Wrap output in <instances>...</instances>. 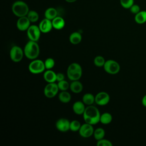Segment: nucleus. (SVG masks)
I'll list each match as a JSON object with an SVG mask.
<instances>
[{"mask_svg":"<svg viewBox=\"0 0 146 146\" xmlns=\"http://www.w3.org/2000/svg\"><path fill=\"white\" fill-rule=\"evenodd\" d=\"M105 62V59L100 55L96 56L94 59V63L97 67H103Z\"/></svg>","mask_w":146,"mask_h":146,"instance_id":"nucleus-27","label":"nucleus"},{"mask_svg":"<svg viewBox=\"0 0 146 146\" xmlns=\"http://www.w3.org/2000/svg\"><path fill=\"white\" fill-rule=\"evenodd\" d=\"M58 98L60 102L63 103H67L70 102L71 99V96L70 94L67 91H62L59 95Z\"/></svg>","mask_w":146,"mask_h":146,"instance_id":"nucleus-21","label":"nucleus"},{"mask_svg":"<svg viewBox=\"0 0 146 146\" xmlns=\"http://www.w3.org/2000/svg\"><path fill=\"white\" fill-rule=\"evenodd\" d=\"M23 51L24 54L27 58L34 60L36 59L39 56L40 48L37 42L30 40L25 44Z\"/></svg>","mask_w":146,"mask_h":146,"instance_id":"nucleus-2","label":"nucleus"},{"mask_svg":"<svg viewBox=\"0 0 146 146\" xmlns=\"http://www.w3.org/2000/svg\"><path fill=\"white\" fill-rule=\"evenodd\" d=\"M80 123L76 120H74L71 121H70V130L73 131V132H76L79 131L80 127H81Z\"/></svg>","mask_w":146,"mask_h":146,"instance_id":"nucleus-26","label":"nucleus"},{"mask_svg":"<svg viewBox=\"0 0 146 146\" xmlns=\"http://www.w3.org/2000/svg\"><path fill=\"white\" fill-rule=\"evenodd\" d=\"M83 88V84L80 82L79 81V80L72 81V82L70 84V90L75 94L80 93L82 91Z\"/></svg>","mask_w":146,"mask_h":146,"instance_id":"nucleus-16","label":"nucleus"},{"mask_svg":"<svg viewBox=\"0 0 146 146\" xmlns=\"http://www.w3.org/2000/svg\"><path fill=\"white\" fill-rule=\"evenodd\" d=\"M41 31L38 26L30 25L27 30V35L30 40L37 42L40 36Z\"/></svg>","mask_w":146,"mask_h":146,"instance_id":"nucleus-8","label":"nucleus"},{"mask_svg":"<svg viewBox=\"0 0 146 146\" xmlns=\"http://www.w3.org/2000/svg\"><path fill=\"white\" fill-rule=\"evenodd\" d=\"M135 21L137 24H143L146 22V11H140L138 13L135 14Z\"/></svg>","mask_w":146,"mask_h":146,"instance_id":"nucleus-19","label":"nucleus"},{"mask_svg":"<svg viewBox=\"0 0 146 146\" xmlns=\"http://www.w3.org/2000/svg\"><path fill=\"white\" fill-rule=\"evenodd\" d=\"M57 84L59 90L60 91H67L70 88V84L65 80L58 82Z\"/></svg>","mask_w":146,"mask_h":146,"instance_id":"nucleus-28","label":"nucleus"},{"mask_svg":"<svg viewBox=\"0 0 146 146\" xmlns=\"http://www.w3.org/2000/svg\"><path fill=\"white\" fill-rule=\"evenodd\" d=\"M43 79L47 83H54L56 81V74L51 70H47L44 72Z\"/></svg>","mask_w":146,"mask_h":146,"instance_id":"nucleus-15","label":"nucleus"},{"mask_svg":"<svg viewBox=\"0 0 146 146\" xmlns=\"http://www.w3.org/2000/svg\"><path fill=\"white\" fill-rule=\"evenodd\" d=\"M24 51L18 46H13L10 50V58L14 62H19L23 59Z\"/></svg>","mask_w":146,"mask_h":146,"instance_id":"nucleus-7","label":"nucleus"},{"mask_svg":"<svg viewBox=\"0 0 146 146\" xmlns=\"http://www.w3.org/2000/svg\"><path fill=\"white\" fill-rule=\"evenodd\" d=\"M65 1L68 3H72V2H75L77 0H65Z\"/></svg>","mask_w":146,"mask_h":146,"instance_id":"nucleus-35","label":"nucleus"},{"mask_svg":"<svg viewBox=\"0 0 146 146\" xmlns=\"http://www.w3.org/2000/svg\"><path fill=\"white\" fill-rule=\"evenodd\" d=\"M58 16V11L54 7H49L44 11V17L50 20H52Z\"/></svg>","mask_w":146,"mask_h":146,"instance_id":"nucleus-20","label":"nucleus"},{"mask_svg":"<svg viewBox=\"0 0 146 146\" xmlns=\"http://www.w3.org/2000/svg\"><path fill=\"white\" fill-rule=\"evenodd\" d=\"M31 22L27 16L19 17L17 21L16 26L17 29L22 31H27L29 27L30 26Z\"/></svg>","mask_w":146,"mask_h":146,"instance_id":"nucleus-12","label":"nucleus"},{"mask_svg":"<svg viewBox=\"0 0 146 146\" xmlns=\"http://www.w3.org/2000/svg\"><path fill=\"white\" fill-rule=\"evenodd\" d=\"M52 23L53 28L56 30H61L65 26V21L64 19L60 17L57 16L52 20Z\"/></svg>","mask_w":146,"mask_h":146,"instance_id":"nucleus-17","label":"nucleus"},{"mask_svg":"<svg viewBox=\"0 0 146 146\" xmlns=\"http://www.w3.org/2000/svg\"><path fill=\"white\" fill-rule=\"evenodd\" d=\"M85 109V104L82 101H76L72 106V110L74 112L78 115H83Z\"/></svg>","mask_w":146,"mask_h":146,"instance_id":"nucleus-14","label":"nucleus"},{"mask_svg":"<svg viewBox=\"0 0 146 146\" xmlns=\"http://www.w3.org/2000/svg\"><path fill=\"white\" fill-rule=\"evenodd\" d=\"M94 132V129L93 125L87 123L83 124L79 130V135L81 137L84 138H88L91 137L93 135Z\"/></svg>","mask_w":146,"mask_h":146,"instance_id":"nucleus-9","label":"nucleus"},{"mask_svg":"<svg viewBox=\"0 0 146 146\" xmlns=\"http://www.w3.org/2000/svg\"><path fill=\"white\" fill-rule=\"evenodd\" d=\"M112 120V116L109 112H104L100 115V122L103 124H109Z\"/></svg>","mask_w":146,"mask_h":146,"instance_id":"nucleus-23","label":"nucleus"},{"mask_svg":"<svg viewBox=\"0 0 146 146\" xmlns=\"http://www.w3.org/2000/svg\"><path fill=\"white\" fill-rule=\"evenodd\" d=\"M93 135L95 139H96L97 141L99 140L104 138L105 136V131L102 128H100V127L97 128L96 129L94 130Z\"/></svg>","mask_w":146,"mask_h":146,"instance_id":"nucleus-24","label":"nucleus"},{"mask_svg":"<svg viewBox=\"0 0 146 146\" xmlns=\"http://www.w3.org/2000/svg\"><path fill=\"white\" fill-rule=\"evenodd\" d=\"M100 115L98 108L93 105L87 106L83 114L85 123L92 125L96 124L100 122Z\"/></svg>","mask_w":146,"mask_h":146,"instance_id":"nucleus-1","label":"nucleus"},{"mask_svg":"<svg viewBox=\"0 0 146 146\" xmlns=\"http://www.w3.org/2000/svg\"><path fill=\"white\" fill-rule=\"evenodd\" d=\"M82 39V36L80 33L77 31L72 33L69 36V40L73 44H79Z\"/></svg>","mask_w":146,"mask_h":146,"instance_id":"nucleus-18","label":"nucleus"},{"mask_svg":"<svg viewBox=\"0 0 146 146\" xmlns=\"http://www.w3.org/2000/svg\"><path fill=\"white\" fill-rule=\"evenodd\" d=\"M141 103H142V105H143L144 107H146V95H145L143 97V98H142V99H141Z\"/></svg>","mask_w":146,"mask_h":146,"instance_id":"nucleus-34","label":"nucleus"},{"mask_svg":"<svg viewBox=\"0 0 146 146\" xmlns=\"http://www.w3.org/2000/svg\"><path fill=\"white\" fill-rule=\"evenodd\" d=\"M121 6L124 9H129L134 4V0H120Z\"/></svg>","mask_w":146,"mask_h":146,"instance_id":"nucleus-30","label":"nucleus"},{"mask_svg":"<svg viewBox=\"0 0 146 146\" xmlns=\"http://www.w3.org/2000/svg\"><path fill=\"white\" fill-rule=\"evenodd\" d=\"M70 121L66 118L62 117L59 119L55 123L56 129L62 132H65L70 130Z\"/></svg>","mask_w":146,"mask_h":146,"instance_id":"nucleus-11","label":"nucleus"},{"mask_svg":"<svg viewBox=\"0 0 146 146\" xmlns=\"http://www.w3.org/2000/svg\"><path fill=\"white\" fill-rule=\"evenodd\" d=\"M96 145L98 146H112V143L111 141L103 138L98 140Z\"/></svg>","mask_w":146,"mask_h":146,"instance_id":"nucleus-31","label":"nucleus"},{"mask_svg":"<svg viewBox=\"0 0 146 146\" xmlns=\"http://www.w3.org/2000/svg\"><path fill=\"white\" fill-rule=\"evenodd\" d=\"M44 62L46 70H51L55 66V60L52 58H47Z\"/></svg>","mask_w":146,"mask_h":146,"instance_id":"nucleus-29","label":"nucleus"},{"mask_svg":"<svg viewBox=\"0 0 146 146\" xmlns=\"http://www.w3.org/2000/svg\"><path fill=\"white\" fill-rule=\"evenodd\" d=\"M27 17L31 23L36 22L39 19V14L35 10H30L27 15Z\"/></svg>","mask_w":146,"mask_h":146,"instance_id":"nucleus-25","label":"nucleus"},{"mask_svg":"<svg viewBox=\"0 0 146 146\" xmlns=\"http://www.w3.org/2000/svg\"><path fill=\"white\" fill-rule=\"evenodd\" d=\"M95 97V102L96 104L101 106L107 105L110 100L109 94L104 91H101L98 93Z\"/></svg>","mask_w":146,"mask_h":146,"instance_id":"nucleus-10","label":"nucleus"},{"mask_svg":"<svg viewBox=\"0 0 146 146\" xmlns=\"http://www.w3.org/2000/svg\"><path fill=\"white\" fill-rule=\"evenodd\" d=\"M103 68L107 73L111 75L117 74L120 70V66L119 63L112 59L106 60Z\"/></svg>","mask_w":146,"mask_h":146,"instance_id":"nucleus-6","label":"nucleus"},{"mask_svg":"<svg viewBox=\"0 0 146 146\" xmlns=\"http://www.w3.org/2000/svg\"><path fill=\"white\" fill-rule=\"evenodd\" d=\"M95 96L91 93H86L83 95L82 98V102L87 106L92 105L95 102Z\"/></svg>","mask_w":146,"mask_h":146,"instance_id":"nucleus-22","label":"nucleus"},{"mask_svg":"<svg viewBox=\"0 0 146 146\" xmlns=\"http://www.w3.org/2000/svg\"><path fill=\"white\" fill-rule=\"evenodd\" d=\"M63 80H64V75L61 72L56 74V81L59 82Z\"/></svg>","mask_w":146,"mask_h":146,"instance_id":"nucleus-33","label":"nucleus"},{"mask_svg":"<svg viewBox=\"0 0 146 146\" xmlns=\"http://www.w3.org/2000/svg\"><path fill=\"white\" fill-rule=\"evenodd\" d=\"M13 13L18 18L27 16L29 10L27 4L22 1L14 2L11 6Z\"/></svg>","mask_w":146,"mask_h":146,"instance_id":"nucleus-3","label":"nucleus"},{"mask_svg":"<svg viewBox=\"0 0 146 146\" xmlns=\"http://www.w3.org/2000/svg\"><path fill=\"white\" fill-rule=\"evenodd\" d=\"M67 75L71 81L79 80L82 75V68L81 66L75 62L71 63L67 68Z\"/></svg>","mask_w":146,"mask_h":146,"instance_id":"nucleus-4","label":"nucleus"},{"mask_svg":"<svg viewBox=\"0 0 146 146\" xmlns=\"http://www.w3.org/2000/svg\"><path fill=\"white\" fill-rule=\"evenodd\" d=\"M38 26L42 33H48L53 28L52 21L46 18L40 21Z\"/></svg>","mask_w":146,"mask_h":146,"instance_id":"nucleus-13","label":"nucleus"},{"mask_svg":"<svg viewBox=\"0 0 146 146\" xmlns=\"http://www.w3.org/2000/svg\"><path fill=\"white\" fill-rule=\"evenodd\" d=\"M29 71L33 74H39L44 71L46 67L44 62L40 59H34L30 63L28 67Z\"/></svg>","mask_w":146,"mask_h":146,"instance_id":"nucleus-5","label":"nucleus"},{"mask_svg":"<svg viewBox=\"0 0 146 146\" xmlns=\"http://www.w3.org/2000/svg\"><path fill=\"white\" fill-rule=\"evenodd\" d=\"M130 11L131 13L133 14H136L140 11V7L138 5L133 4L130 8H129Z\"/></svg>","mask_w":146,"mask_h":146,"instance_id":"nucleus-32","label":"nucleus"}]
</instances>
